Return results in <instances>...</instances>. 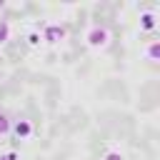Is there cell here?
<instances>
[{
	"label": "cell",
	"instance_id": "cell-6",
	"mask_svg": "<svg viewBox=\"0 0 160 160\" xmlns=\"http://www.w3.org/2000/svg\"><path fill=\"white\" fill-rule=\"evenodd\" d=\"M28 40H30V45H38V42H40V35H38V32H30Z\"/></svg>",
	"mask_w": 160,
	"mask_h": 160
},
{
	"label": "cell",
	"instance_id": "cell-7",
	"mask_svg": "<svg viewBox=\"0 0 160 160\" xmlns=\"http://www.w3.org/2000/svg\"><path fill=\"white\" fill-rule=\"evenodd\" d=\"M105 160H122V155L112 150V152H108V155H105Z\"/></svg>",
	"mask_w": 160,
	"mask_h": 160
},
{
	"label": "cell",
	"instance_id": "cell-8",
	"mask_svg": "<svg viewBox=\"0 0 160 160\" xmlns=\"http://www.w3.org/2000/svg\"><path fill=\"white\" fill-rule=\"evenodd\" d=\"M0 160H18L15 152H8V155H0Z\"/></svg>",
	"mask_w": 160,
	"mask_h": 160
},
{
	"label": "cell",
	"instance_id": "cell-2",
	"mask_svg": "<svg viewBox=\"0 0 160 160\" xmlns=\"http://www.w3.org/2000/svg\"><path fill=\"white\" fill-rule=\"evenodd\" d=\"M105 42H108V30H105V28H92V30L88 32V45L102 48Z\"/></svg>",
	"mask_w": 160,
	"mask_h": 160
},
{
	"label": "cell",
	"instance_id": "cell-4",
	"mask_svg": "<svg viewBox=\"0 0 160 160\" xmlns=\"http://www.w3.org/2000/svg\"><path fill=\"white\" fill-rule=\"evenodd\" d=\"M8 130H10V120H8L5 112H0V135H5Z\"/></svg>",
	"mask_w": 160,
	"mask_h": 160
},
{
	"label": "cell",
	"instance_id": "cell-5",
	"mask_svg": "<svg viewBox=\"0 0 160 160\" xmlns=\"http://www.w3.org/2000/svg\"><path fill=\"white\" fill-rule=\"evenodd\" d=\"M8 35H10V25L8 22H0V45L8 40Z\"/></svg>",
	"mask_w": 160,
	"mask_h": 160
},
{
	"label": "cell",
	"instance_id": "cell-1",
	"mask_svg": "<svg viewBox=\"0 0 160 160\" xmlns=\"http://www.w3.org/2000/svg\"><path fill=\"white\" fill-rule=\"evenodd\" d=\"M62 38H65V30H62V25H55V22L45 25V30H42V40H45V42L55 45V42H60Z\"/></svg>",
	"mask_w": 160,
	"mask_h": 160
},
{
	"label": "cell",
	"instance_id": "cell-3",
	"mask_svg": "<svg viewBox=\"0 0 160 160\" xmlns=\"http://www.w3.org/2000/svg\"><path fill=\"white\" fill-rule=\"evenodd\" d=\"M12 132H15V138H20V140H25V138H30V132H32V125L28 122V120H18L12 128H10Z\"/></svg>",
	"mask_w": 160,
	"mask_h": 160
}]
</instances>
